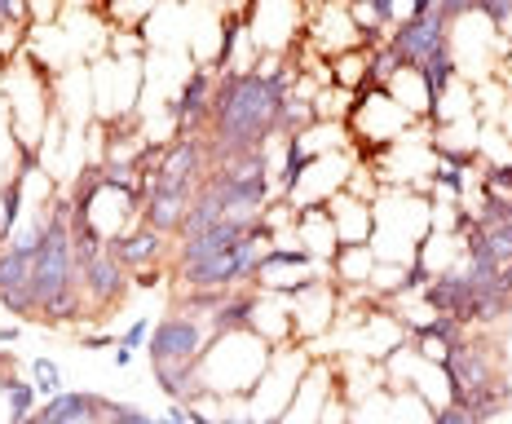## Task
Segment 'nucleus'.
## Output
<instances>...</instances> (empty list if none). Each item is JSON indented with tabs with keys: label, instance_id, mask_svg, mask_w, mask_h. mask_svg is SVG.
<instances>
[{
	"label": "nucleus",
	"instance_id": "11",
	"mask_svg": "<svg viewBox=\"0 0 512 424\" xmlns=\"http://www.w3.org/2000/svg\"><path fill=\"white\" fill-rule=\"evenodd\" d=\"M190 204H195V195L190 190H164V186H151L142 195V221L151 230H159V235L177 239L181 226H186V212Z\"/></svg>",
	"mask_w": 512,
	"mask_h": 424
},
{
	"label": "nucleus",
	"instance_id": "10",
	"mask_svg": "<svg viewBox=\"0 0 512 424\" xmlns=\"http://www.w3.org/2000/svg\"><path fill=\"white\" fill-rule=\"evenodd\" d=\"M111 248V257L124 265L128 274H142V270H159L168 257V235H159L142 221V226H133L128 235H120L115 243H106Z\"/></svg>",
	"mask_w": 512,
	"mask_h": 424
},
{
	"label": "nucleus",
	"instance_id": "18",
	"mask_svg": "<svg viewBox=\"0 0 512 424\" xmlns=\"http://www.w3.org/2000/svg\"><path fill=\"white\" fill-rule=\"evenodd\" d=\"M5 407H9V424H18V420H31L36 416V385L31 380H18V376H5Z\"/></svg>",
	"mask_w": 512,
	"mask_h": 424
},
{
	"label": "nucleus",
	"instance_id": "15",
	"mask_svg": "<svg viewBox=\"0 0 512 424\" xmlns=\"http://www.w3.org/2000/svg\"><path fill=\"white\" fill-rule=\"evenodd\" d=\"M371 270H376V252H371V243H340L336 257L327 261V274H336V288H345V292L367 288Z\"/></svg>",
	"mask_w": 512,
	"mask_h": 424
},
{
	"label": "nucleus",
	"instance_id": "1",
	"mask_svg": "<svg viewBox=\"0 0 512 424\" xmlns=\"http://www.w3.org/2000/svg\"><path fill=\"white\" fill-rule=\"evenodd\" d=\"M279 106H283V93H274V84L261 80L256 71H226V76H217V98H212V115H208L212 159L261 151L279 133Z\"/></svg>",
	"mask_w": 512,
	"mask_h": 424
},
{
	"label": "nucleus",
	"instance_id": "3",
	"mask_svg": "<svg viewBox=\"0 0 512 424\" xmlns=\"http://www.w3.org/2000/svg\"><path fill=\"white\" fill-rule=\"evenodd\" d=\"M345 124H349V137L358 142V155L362 151L380 155V151H389L398 137H407L415 120L389 98V89L371 84V89H362L358 98H354V111H349Z\"/></svg>",
	"mask_w": 512,
	"mask_h": 424
},
{
	"label": "nucleus",
	"instance_id": "13",
	"mask_svg": "<svg viewBox=\"0 0 512 424\" xmlns=\"http://www.w3.org/2000/svg\"><path fill=\"white\" fill-rule=\"evenodd\" d=\"M296 243H301V248H305L318 265L332 261L336 248H340V235H336L332 212H327V208H301V212H296Z\"/></svg>",
	"mask_w": 512,
	"mask_h": 424
},
{
	"label": "nucleus",
	"instance_id": "9",
	"mask_svg": "<svg viewBox=\"0 0 512 424\" xmlns=\"http://www.w3.org/2000/svg\"><path fill=\"white\" fill-rule=\"evenodd\" d=\"M212 98H217V76L212 67H195L186 71V84H181L177 102H173V115H177V129L181 133H199L212 115Z\"/></svg>",
	"mask_w": 512,
	"mask_h": 424
},
{
	"label": "nucleus",
	"instance_id": "24",
	"mask_svg": "<svg viewBox=\"0 0 512 424\" xmlns=\"http://www.w3.org/2000/svg\"><path fill=\"white\" fill-rule=\"evenodd\" d=\"M433 424H477L473 411L464 407V402H446V407L433 411Z\"/></svg>",
	"mask_w": 512,
	"mask_h": 424
},
{
	"label": "nucleus",
	"instance_id": "8",
	"mask_svg": "<svg viewBox=\"0 0 512 424\" xmlns=\"http://www.w3.org/2000/svg\"><path fill=\"white\" fill-rule=\"evenodd\" d=\"M287 301H292L296 345L323 336L327 327H332V318L340 314V292H336V283H327V279H314V283H305V288L287 292Z\"/></svg>",
	"mask_w": 512,
	"mask_h": 424
},
{
	"label": "nucleus",
	"instance_id": "5",
	"mask_svg": "<svg viewBox=\"0 0 512 424\" xmlns=\"http://www.w3.org/2000/svg\"><path fill=\"white\" fill-rule=\"evenodd\" d=\"M384 45L398 53L402 67L424 71L429 62H437V58H446V53H451V18H446L442 9H424V14H415L411 23L393 27Z\"/></svg>",
	"mask_w": 512,
	"mask_h": 424
},
{
	"label": "nucleus",
	"instance_id": "17",
	"mask_svg": "<svg viewBox=\"0 0 512 424\" xmlns=\"http://www.w3.org/2000/svg\"><path fill=\"white\" fill-rule=\"evenodd\" d=\"M332 84H336V89H345V93L371 89V45L336 53V58H332Z\"/></svg>",
	"mask_w": 512,
	"mask_h": 424
},
{
	"label": "nucleus",
	"instance_id": "27",
	"mask_svg": "<svg viewBox=\"0 0 512 424\" xmlns=\"http://www.w3.org/2000/svg\"><path fill=\"white\" fill-rule=\"evenodd\" d=\"M80 345H84V349H115L120 341H115V336H84Z\"/></svg>",
	"mask_w": 512,
	"mask_h": 424
},
{
	"label": "nucleus",
	"instance_id": "30",
	"mask_svg": "<svg viewBox=\"0 0 512 424\" xmlns=\"http://www.w3.org/2000/svg\"><path fill=\"white\" fill-rule=\"evenodd\" d=\"M62 5H67V9H93L98 0H62Z\"/></svg>",
	"mask_w": 512,
	"mask_h": 424
},
{
	"label": "nucleus",
	"instance_id": "29",
	"mask_svg": "<svg viewBox=\"0 0 512 424\" xmlns=\"http://www.w3.org/2000/svg\"><path fill=\"white\" fill-rule=\"evenodd\" d=\"M18 336H23V327H0V349H5V345H18Z\"/></svg>",
	"mask_w": 512,
	"mask_h": 424
},
{
	"label": "nucleus",
	"instance_id": "4",
	"mask_svg": "<svg viewBox=\"0 0 512 424\" xmlns=\"http://www.w3.org/2000/svg\"><path fill=\"white\" fill-rule=\"evenodd\" d=\"M208 341H212L208 314L177 310V314L159 318V323L151 327L146 354H151V367H199Z\"/></svg>",
	"mask_w": 512,
	"mask_h": 424
},
{
	"label": "nucleus",
	"instance_id": "25",
	"mask_svg": "<svg viewBox=\"0 0 512 424\" xmlns=\"http://www.w3.org/2000/svg\"><path fill=\"white\" fill-rule=\"evenodd\" d=\"M0 23L5 27H31L27 23V0H0Z\"/></svg>",
	"mask_w": 512,
	"mask_h": 424
},
{
	"label": "nucleus",
	"instance_id": "6",
	"mask_svg": "<svg viewBox=\"0 0 512 424\" xmlns=\"http://www.w3.org/2000/svg\"><path fill=\"white\" fill-rule=\"evenodd\" d=\"M76 257H80V292H84V301H89L93 310H111V305H120L128 283H133V274L111 257V248L76 239Z\"/></svg>",
	"mask_w": 512,
	"mask_h": 424
},
{
	"label": "nucleus",
	"instance_id": "31",
	"mask_svg": "<svg viewBox=\"0 0 512 424\" xmlns=\"http://www.w3.org/2000/svg\"><path fill=\"white\" fill-rule=\"evenodd\" d=\"M0 248H5V243H0Z\"/></svg>",
	"mask_w": 512,
	"mask_h": 424
},
{
	"label": "nucleus",
	"instance_id": "14",
	"mask_svg": "<svg viewBox=\"0 0 512 424\" xmlns=\"http://www.w3.org/2000/svg\"><path fill=\"white\" fill-rule=\"evenodd\" d=\"M327 212L336 221L340 243H371V235H376V212H371L367 199H354L349 190H340L332 204H327Z\"/></svg>",
	"mask_w": 512,
	"mask_h": 424
},
{
	"label": "nucleus",
	"instance_id": "2",
	"mask_svg": "<svg viewBox=\"0 0 512 424\" xmlns=\"http://www.w3.org/2000/svg\"><path fill=\"white\" fill-rule=\"evenodd\" d=\"M274 358V345L261 341L252 327H239V332H217L199 358V385L208 389L212 398H248L256 389V380L265 376Z\"/></svg>",
	"mask_w": 512,
	"mask_h": 424
},
{
	"label": "nucleus",
	"instance_id": "16",
	"mask_svg": "<svg viewBox=\"0 0 512 424\" xmlns=\"http://www.w3.org/2000/svg\"><path fill=\"white\" fill-rule=\"evenodd\" d=\"M384 89H389V98L398 102L411 120H429V115H433V89H429V80H424L415 67H398Z\"/></svg>",
	"mask_w": 512,
	"mask_h": 424
},
{
	"label": "nucleus",
	"instance_id": "22",
	"mask_svg": "<svg viewBox=\"0 0 512 424\" xmlns=\"http://www.w3.org/2000/svg\"><path fill=\"white\" fill-rule=\"evenodd\" d=\"M477 14H482L490 27L512 31V0H477Z\"/></svg>",
	"mask_w": 512,
	"mask_h": 424
},
{
	"label": "nucleus",
	"instance_id": "7",
	"mask_svg": "<svg viewBox=\"0 0 512 424\" xmlns=\"http://www.w3.org/2000/svg\"><path fill=\"white\" fill-rule=\"evenodd\" d=\"M327 274V265H318L314 257H309L305 248H270L265 252V261L256 265V274H252V283H256V292H296V288H305V283H314V279H323Z\"/></svg>",
	"mask_w": 512,
	"mask_h": 424
},
{
	"label": "nucleus",
	"instance_id": "26",
	"mask_svg": "<svg viewBox=\"0 0 512 424\" xmlns=\"http://www.w3.org/2000/svg\"><path fill=\"white\" fill-rule=\"evenodd\" d=\"M146 341H151V318H137V323L120 336V345H128V349H142Z\"/></svg>",
	"mask_w": 512,
	"mask_h": 424
},
{
	"label": "nucleus",
	"instance_id": "19",
	"mask_svg": "<svg viewBox=\"0 0 512 424\" xmlns=\"http://www.w3.org/2000/svg\"><path fill=\"white\" fill-rule=\"evenodd\" d=\"M27 371H31V385H36L40 398H58V394H62V371H58V363H53L49 354L31 358Z\"/></svg>",
	"mask_w": 512,
	"mask_h": 424
},
{
	"label": "nucleus",
	"instance_id": "23",
	"mask_svg": "<svg viewBox=\"0 0 512 424\" xmlns=\"http://www.w3.org/2000/svg\"><path fill=\"white\" fill-rule=\"evenodd\" d=\"M106 424H164V420L146 416V411L128 407V402H111V411H106Z\"/></svg>",
	"mask_w": 512,
	"mask_h": 424
},
{
	"label": "nucleus",
	"instance_id": "28",
	"mask_svg": "<svg viewBox=\"0 0 512 424\" xmlns=\"http://www.w3.org/2000/svg\"><path fill=\"white\" fill-rule=\"evenodd\" d=\"M133 354H137V349H128V345H115V367H128V363H133Z\"/></svg>",
	"mask_w": 512,
	"mask_h": 424
},
{
	"label": "nucleus",
	"instance_id": "21",
	"mask_svg": "<svg viewBox=\"0 0 512 424\" xmlns=\"http://www.w3.org/2000/svg\"><path fill=\"white\" fill-rule=\"evenodd\" d=\"M62 0H27V23L31 27H53L62 18Z\"/></svg>",
	"mask_w": 512,
	"mask_h": 424
},
{
	"label": "nucleus",
	"instance_id": "20",
	"mask_svg": "<svg viewBox=\"0 0 512 424\" xmlns=\"http://www.w3.org/2000/svg\"><path fill=\"white\" fill-rule=\"evenodd\" d=\"M349 411H354V402L340 394V385L332 394L323 398V411H318V424H349Z\"/></svg>",
	"mask_w": 512,
	"mask_h": 424
},
{
	"label": "nucleus",
	"instance_id": "12",
	"mask_svg": "<svg viewBox=\"0 0 512 424\" xmlns=\"http://www.w3.org/2000/svg\"><path fill=\"white\" fill-rule=\"evenodd\" d=\"M106 411L111 402L98 398V394H71L62 389L58 398H45V407L36 411V424H106Z\"/></svg>",
	"mask_w": 512,
	"mask_h": 424
}]
</instances>
